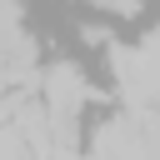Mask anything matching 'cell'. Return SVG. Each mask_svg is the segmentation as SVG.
I'll list each match as a JSON object with an SVG mask.
<instances>
[{
  "instance_id": "obj_1",
  "label": "cell",
  "mask_w": 160,
  "mask_h": 160,
  "mask_svg": "<svg viewBox=\"0 0 160 160\" xmlns=\"http://www.w3.org/2000/svg\"><path fill=\"white\" fill-rule=\"evenodd\" d=\"M40 105H45V115L50 120H75L80 115V105L90 100V90H85V75L75 70V65H50V70H40Z\"/></svg>"
},
{
  "instance_id": "obj_3",
  "label": "cell",
  "mask_w": 160,
  "mask_h": 160,
  "mask_svg": "<svg viewBox=\"0 0 160 160\" xmlns=\"http://www.w3.org/2000/svg\"><path fill=\"white\" fill-rule=\"evenodd\" d=\"M50 160H80V150H55Z\"/></svg>"
},
{
  "instance_id": "obj_2",
  "label": "cell",
  "mask_w": 160,
  "mask_h": 160,
  "mask_svg": "<svg viewBox=\"0 0 160 160\" xmlns=\"http://www.w3.org/2000/svg\"><path fill=\"white\" fill-rule=\"evenodd\" d=\"M0 160H30L25 155V140L15 135V125H0Z\"/></svg>"
}]
</instances>
